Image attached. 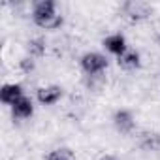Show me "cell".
I'll return each mask as SVG.
<instances>
[{
  "instance_id": "1",
  "label": "cell",
  "mask_w": 160,
  "mask_h": 160,
  "mask_svg": "<svg viewBox=\"0 0 160 160\" xmlns=\"http://www.w3.org/2000/svg\"><path fill=\"white\" fill-rule=\"evenodd\" d=\"M32 19L40 28H47V30H55L62 25V15L57 12V4L53 0L36 2L32 10Z\"/></svg>"
},
{
  "instance_id": "2",
  "label": "cell",
  "mask_w": 160,
  "mask_h": 160,
  "mask_svg": "<svg viewBox=\"0 0 160 160\" xmlns=\"http://www.w3.org/2000/svg\"><path fill=\"white\" fill-rule=\"evenodd\" d=\"M121 10H122L124 17L130 19V21H134V23L145 21L152 13V6L149 2H143V0H128V2L122 4Z\"/></svg>"
},
{
  "instance_id": "3",
  "label": "cell",
  "mask_w": 160,
  "mask_h": 160,
  "mask_svg": "<svg viewBox=\"0 0 160 160\" xmlns=\"http://www.w3.org/2000/svg\"><path fill=\"white\" fill-rule=\"evenodd\" d=\"M81 68L87 75H100L108 68V58L100 53H87L81 57Z\"/></svg>"
},
{
  "instance_id": "4",
  "label": "cell",
  "mask_w": 160,
  "mask_h": 160,
  "mask_svg": "<svg viewBox=\"0 0 160 160\" xmlns=\"http://www.w3.org/2000/svg\"><path fill=\"white\" fill-rule=\"evenodd\" d=\"M23 96H25V92H23V87L19 83H6V85H2V89H0V100H2V104H6V106L17 104Z\"/></svg>"
},
{
  "instance_id": "5",
  "label": "cell",
  "mask_w": 160,
  "mask_h": 160,
  "mask_svg": "<svg viewBox=\"0 0 160 160\" xmlns=\"http://www.w3.org/2000/svg\"><path fill=\"white\" fill-rule=\"evenodd\" d=\"M104 47L111 53V55H115V57H122L124 53H128V45H126V38L122 36V34H111V36H108L106 40H104Z\"/></svg>"
},
{
  "instance_id": "6",
  "label": "cell",
  "mask_w": 160,
  "mask_h": 160,
  "mask_svg": "<svg viewBox=\"0 0 160 160\" xmlns=\"http://www.w3.org/2000/svg\"><path fill=\"white\" fill-rule=\"evenodd\" d=\"M113 124L121 134H130L134 130V115L128 109H119L113 115Z\"/></svg>"
},
{
  "instance_id": "7",
  "label": "cell",
  "mask_w": 160,
  "mask_h": 160,
  "mask_svg": "<svg viewBox=\"0 0 160 160\" xmlns=\"http://www.w3.org/2000/svg\"><path fill=\"white\" fill-rule=\"evenodd\" d=\"M62 96V89L58 85H49V87H42L36 94L38 102L42 106H51V104H57Z\"/></svg>"
},
{
  "instance_id": "8",
  "label": "cell",
  "mask_w": 160,
  "mask_h": 160,
  "mask_svg": "<svg viewBox=\"0 0 160 160\" xmlns=\"http://www.w3.org/2000/svg\"><path fill=\"white\" fill-rule=\"evenodd\" d=\"M32 113H34V104H32V100L27 98V96H23L17 104L12 106V115H13V119H28V117H32Z\"/></svg>"
},
{
  "instance_id": "9",
  "label": "cell",
  "mask_w": 160,
  "mask_h": 160,
  "mask_svg": "<svg viewBox=\"0 0 160 160\" xmlns=\"http://www.w3.org/2000/svg\"><path fill=\"white\" fill-rule=\"evenodd\" d=\"M139 147L145 151H158L160 149V134L156 132H145L139 139Z\"/></svg>"
},
{
  "instance_id": "10",
  "label": "cell",
  "mask_w": 160,
  "mask_h": 160,
  "mask_svg": "<svg viewBox=\"0 0 160 160\" xmlns=\"http://www.w3.org/2000/svg\"><path fill=\"white\" fill-rule=\"evenodd\" d=\"M139 64H141V58H139V53L136 51H128L119 58V66L122 70H136L139 68Z\"/></svg>"
},
{
  "instance_id": "11",
  "label": "cell",
  "mask_w": 160,
  "mask_h": 160,
  "mask_svg": "<svg viewBox=\"0 0 160 160\" xmlns=\"http://www.w3.org/2000/svg\"><path fill=\"white\" fill-rule=\"evenodd\" d=\"M45 53V42L42 38H36V40H30L28 42V55L34 58V57H42Z\"/></svg>"
},
{
  "instance_id": "12",
  "label": "cell",
  "mask_w": 160,
  "mask_h": 160,
  "mask_svg": "<svg viewBox=\"0 0 160 160\" xmlns=\"http://www.w3.org/2000/svg\"><path fill=\"white\" fill-rule=\"evenodd\" d=\"M47 160H73V152L70 149H55L47 154Z\"/></svg>"
},
{
  "instance_id": "13",
  "label": "cell",
  "mask_w": 160,
  "mask_h": 160,
  "mask_svg": "<svg viewBox=\"0 0 160 160\" xmlns=\"http://www.w3.org/2000/svg\"><path fill=\"white\" fill-rule=\"evenodd\" d=\"M19 66H21V70H23V72L30 73V72L34 70V58H32V57H25V58H21Z\"/></svg>"
},
{
  "instance_id": "14",
  "label": "cell",
  "mask_w": 160,
  "mask_h": 160,
  "mask_svg": "<svg viewBox=\"0 0 160 160\" xmlns=\"http://www.w3.org/2000/svg\"><path fill=\"white\" fill-rule=\"evenodd\" d=\"M98 160H115L113 156H102V158H98Z\"/></svg>"
}]
</instances>
